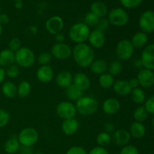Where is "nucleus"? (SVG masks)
<instances>
[{
	"label": "nucleus",
	"mask_w": 154,
	"mask_h": 154,
	"mask_svg": "<svg viewBox=\"0 0 154 154\" xmlns=\"http://www.w3.org/2000/svg\"><path fill=\"white\" fill-rule=\"evenodd\" d=\"M88 153L84 147L81 146H73L68 149L66 154H87Z\"/></svg>",
	"instance_id": "c03bdc74"
},
{
	"label": "nucleus",
	"mask_w": 154,
	"mask_h": 154,
	"mask_svg": "<svg viewBox=\"0 0 154 154\" xmlns=\"http://www.w3.org/2000/svg\"><path fill=\"white\" fill-rule=\"evenodd\" d=\"M20 148V144L18 141L17 138H10L6 141L4 144V150L8 154H14L18 153Z\"/></svg>",
	"instance_id": "cd10ccee"
},
{
	"label": "nucleus",
	"mask_w": 154,
	"mask_h": 154,
	"mask_svg": "<svg viewBox=\"0 0 154 154\" xmlns=\"http://www.w3.org/2000/svg\"><path fill=\"white\" fill-rule=\"evenodd\" d=\"M87 154H109V153L105 147L97 146L92 148Z\"/></svg>",
	"instance_id": "49530a36"
},
{
	"label": "nucleus",
	"mask_w": 154,
	"mask_h": 154,
	"mask_svg": "<svg viewBox=\"0 0 154 154\" xmlns=\"http://www.w3.org/2000/svg\"><path fill=\"white\" fill-rule=\"evenodd\" d=\"M13 1H14V2H18V1H22V0H13Z\"/></svg>",
	"instance_id": "052dcab7"
},
{
	"label": "nucleus",
	"mask_w": 154,
	"mask_h": 154,
	"mask_svg": "<svg viewBox=\"0 0 154 154\" xmlns=\"http://www.w3.org/2000/svg\"><path fill=\"white\" fill-rule=\"evenodd\" d=\"M100 18L98 17L97 16L94 14L89 12L84 17V23L89 27L90 26H95L97 25L98 22H99Z\"/></svg>",
	"instance_id": "4c0bfd02"
},
{
	"label": "nucleus",
	"mask_w": 154,
	"mask_h": 154,
	"mask_svg": "<svg viewBox=\"0 0 154 154\" xmlns=\"http://www.w3.org/2000/svg\"><path fill=\"white\" fill-rule=\"evenodd\" d=\"M131 99H132V102L138 105H141V104L144 103L146 100V95L144 90L141 88H135L132 90L130 93Z\"/></svg>",
	"instance_id": "2f4dec72"
},
{
	"label": "nucleus",
	"mask_w": 154,
	"mask_h": 154,
	"mask_svg": "<svg viewBox=\"0 0 154 154\" xmlns=\"http://www.w3.org/2000/svg\"><path fill=\"white\" fill-rule=\"evenodd\" d=\"M14 7L16 8L17 9H21V8H23V4L22 1L15 2Z\"/></svg>",
	"instance_id": "6e6d98bb"
},
{
	"label": "nucleus",
	"mask_w": 154,
	"mask_h": 154,
	"mask_svg": "<svg viewBox=\"0 0 154 154\" xmlns=\"http://www.w3.org/2000/svg\"><path fill=\"white\" fill-rule=\"evenodd\" d=\"M114 144L120 147L127 145L131 140V135L129 131L126 129H117L115 130L111 135Z\"/></svg>",
	"instance_id": "f3484780"
},
{
	"label": "nucleus",
	"mask_w": 154,
	"mask_h": 154,
	"mask_svg": "<svg viewBox=\"0 0 154 154\" xmlns=\"http://www.w3.org/2000/svg\"><path fill=\"white\" fill-rule=\"evenodd\" d=\"M20 48H22V42L18 38H13L8 42V49L13 52H16Z\"/></svg>",
	"instance_id": "ea45409f"
},
{
	"label": "nucleus",
	"mask_w": 154,
	"mask_h": 154,
	"mask_svg": "<svg viewBox=\"0 0 154 154\" xmlns=\"http://www.w3.org/2000/svg\"><path fill=\"white\" fill-rule=\"evenodd\" d=\"M129 133L135 138H142L146 135V128L142 123L135 121L130 125Z\"/></svg>",
	"instance_id": "393cba45"
},
{
	"label": "nucleus",
	"mask_w": 154,
	"mask_h": 154,
	"mask_svg": "<svg viewBox=\"0 0 154 154\" xmlns=\"http://www.w3.org/2000/svg\"><path fill=\"white\" fill-rule=\"evenodd\" d=\"M5 70V75L10 78H16L20 74V67L17 64H13L11 66H8L6 68Z\"/></svg>",
	"instance_id": "e433bc0d"
},
{
	"label": "nucleus",
	"mask_w": 154,
	"mask_h": 154,
	"mask_svg": "<svg viewBox=\"0 0 154 154\" xmlns=\"http://www.w3.org/2000/svg\"><path fill=\"white\" fill-rule=\"evenodd\" d=\"M109 25L110 23L109 22H108V19H105V18H100L99 22H98L97 25H96V29L104 32V31L108 28Z\"/></svg>",
	"instance_id": "a18cd8bd"
},
{
	"label": "nucleus",
	"mask_w": 154,
	"mask_h": 154,
	"mask_svg": "<svg viewBox=\"0 0 154 154\" xmlns=\"http://www.w3.org/2000/svg\"><path fill=\"white\" fill-rule=\"evenodd\" d=\"M108 20L111 25L114 26H124L129 23V14L124 9L115 8L108 13Z\"/></svg>",
	"instance_id": "0eeeda50"
},
{
	"label": "nucleus",
	"mask_w": 154,
	"mask_h": 154,
	"mask_svg": "<svg viewBox=\"0 0 154 154\" xmlns=\"http://www.w3.org/2000/svg\"><path fill=\"white\" fill-rule=\"evenodd\" d=\"M120 154H139V151L135 146L127 144L120 150Z\"/></svg>",
	"instance_id": "79ce46f5"
},
{
	"label": "nucleus",
	"mask_w": 154,
	"mask_h": 154,
	"mask_svg": "<svg viewBox=\"0 0 154 154\" xmlns=\"http://www.w3.org/2000/svg\"><path fill=\"white\" fill-rule=\"evenodd\" d=\"M139 85L144 89L151 88L154 86V73L153 71L147 69L140 70L137 76Z\"/></svg>",
	"instance_id": "ddd939ff"
},
{
	"label": "nucleus",
	"mask_w": 154,
	"mask_h": 154,
	"mask_svg": "<svg viewBox=\"0 0 154 154\" xmlns=\"http://www.w3.org/2000/svg\"><path fill=\"white\" fill-rule=\"evenodd\" d=\"M5 77V69H3V68L0 67V84L4 82Z\"/></svg>",
	"instance_id": "864d4df0"
},
{
	"label": "nucleus",
	"mask_w": 154,
	"mask_h": 154,
	"mask_svg": "<svg viewBox=\"0 0 154 154\" xmlns=\"http://www.w3.org/2000/svg\"><path fill=\"white\" fill-rule=\"evenodd\" d=\"M77 112L81 116H92L99 109V102L91 96H84L75 102Z\"/></svg>",
	"instance_id": "f03ea898"
},
{
	"label": "nucleus",
	"mask_w": 154,
	"mask_h": 154,
	"mask_svg": "<svg viewBox=\"0 0 154 154\" xmlns=\"http://www.w3.org/2000/svg\"><path fill=\"white\" fill-rule=\"evenodd\" d=\"M19 154H34L33 149L32 147H25V146H20L19 151Z\"/></svg>",
	"instance_id": "09e8293b"
},
{
	"label": "nucleus",
	"mask_w": 154,
	"mask_h": 154,
	"mask_svg": "<svg viewBox=\"0 0 154 154\" xmlns=\"http://www.w3.org/2000/svg\"><path fill=\"white\" fill-rule=\"evenodd\" d=\"M66 95L69 101H78L83 96V92L77 88L73 84L66 89Z\"/></svg>",
	"instance_id": "c756f323"
},
{
	"label": "nucleus",
	"mask_w": 154,
	"mask_h": 154,
	"mask_svg": "<svg viewBox=\"0 0 154 154\" xmlns=\"http://www.w3.org/2000/svg\"><path fill=\"white\" fill-rule=\"evenodd\" d=\"M35 55L33 51L27 47H22L15 52V64L19 67L28 69L34 66Z\"/></svg>",
	"instance_id": "20e7f679"
},
{
	"label": "nucleus",
	"mask_w": 154,
	"mask_h": 154,
	"mask_svg": "<svg viewBox=\"0 0 154 154\" xmlns=\"http://www.w3.org/2000/svg\"><path fill=\"white\" fill-rule=\"evenodd\" d=\"M129 84L132 90L135 88H138V86H139V83H138V79H137V78H131V79L129 81Z\"/></svg>",
	"instance_id": "603ef678"
},
{
	"label": "nucleus",
	"mask_w": 154,
	"mask_h": 154,
	"mask_svg": "<svg viewBox=\"0 0 154 154\" xmlns=\"http://www.w3.org/2000/svg\"><path fill=\"white\" fill-rule=\"evenodd\" d=\"M135 48L129 39H122L116 45L115 54L120 61H127L134 55Z\"/></svg>",
	"instance_id": "423d86ee"
},
{
	"label": "nucleus",
	"mask_w": 154,
	"mask_h": 154,
	"mask_svg": "<svg viewBox=\"0 0 154 154\" xmlns=\"http://www.w3.org/2000/svg\"><path fill=\"white\" fill-rule=\"evenodd\" d=\"M102 111L106 115H116L121 109V104L115 98H108L102 103Z\"/></svg>",
	"instance_id": "2eb2a0df"
},
{
	"label": "nucleus",
	"mask_w": 154,
	"mask_h": 154,
	"mask_svg": "<svg viewBox=\"0 0 154 154\" xmlns=\"http://www.w3.org/2000/svg\"><path fill=\"white\" fill-rule=\"evenodd\" d=\"M29 29V32L32 35H36L38 33V27L35 25L30 26Z\"/></svg>",
	"instance_id": "5fc2aeb1"
},
{
	"label": "nucleus",
	"mask_w": 154,
	"mask_h": 154,
	"mask_svg": "<svg viewBox=\"0 0 154 154\" xmlns=\"http://www.w3.org/2000/svg\"><path fill=\"white\" fill-rule=\"evenodd\" d=\"M87 42H89V45L93 50H98L103 48L104 45H105L106 38H105V34H104L103 32L96 29L90 32Z\"/></svg>",
	"instance_id": "f8f14e48"
},
{
	"label": "nucleus",
	"mask_w": 154,
	"mask_h": 154,
	"mask_svg": "<svg viewBox=\"0 0 154 154\" xmlns=\"http://www.w3.org/2000/svg\"><path fill=\"white\" fill-rule=\"evenodd\" d=\"M54 77V72L53 68L49 65L41 66L36 71V78L41 83L47 84L51 82Z\"/></svg>",
	"instance_id": "dca6fc26"
},
{
	"label": "nucleus",
	"mask_w": 154,
	"mask_h": 154,
	"mask_svg": "<svg viewBox=\"0 0 154 154\" xmlns=\"http://www.w3.org/2000/svg\"><path fill=\"white\" fill-rule=\"evenodd\" d=\"M108 64L105 60L102 59H98L94 60V61L90 65V71L95 75H101L102 74L105 73L108 71Z\"/></svg>",
	"instance_id": "5701e85b"
},
{
	"label": "nucleus",
	"mask_w": 154,
	"mask_h": 154,
	"mask_svg": "<svg viewBox=\"0 0 154 154\" xmlns=\"http://www.w3.org/2000/svg\"><path fill=\"white\" fill-rule=\"evenodd\" d=\"M139 26L143 32L151 33L154 32V12L146 11L141 15L139 19Z\"/></svg>",
	"instance_id": "9b49d317"
},
{
	"label": "nucleus",
	"mask_w": 154,
	"mask_h": 154,
	"mask_svg": "<svg viewBox=\"0 0 154 154\" xmlns=\"http://www.w3.org/2000/svg\"><path fill=\"white\" fill-rule=\"evenodd\" d=\"M72 57L79 67L90 68L95 60L94 50L87 43L78 44L72 48Z\"/></svg>",
	"instance_id": "f257e3e1"
},
{
	"label": "nucleus",
	"mask_w": 154,
	"mask_h": 154,
	"mask_svg": "<svg viewBox=\"0 0 154 154\" xmlns=\"http://www.w3.org/2000/svg\"><path fill=\"white\" fill-rule=\"evenodd\" d=\"M120 3L126 8H135L141 4L143 0H120Z\"/></svg>",
	"instance_id": "a19ab883"
},
{
	"label": "nucleus",
	"mask_w": 154,
	"mask_h": 154,
	"mask_svg": "<svg viewBox=\"0 0 154 154\" xmlns=\"http://www.w3.org/2000/svg\"><path fill=\"white\" fill-rule=\"evenodd\" d=\"M114 77L110 75L108 72L99 75V84L102 88L108 90V89L111 88L114 84Z\"/></svg>",
	"instance_id": "c85d7f7f"
},
{
	"label": "nucleus",
	"mask_w": 154,
	"mask_h": 154,
	"mask_svg": "<svg viewBox=\"0 0 154 154\" xmlns=\"http://www.w3.org/2000/svg\"><path fill=\"white\" fill-rule=\"evenodd\" d=\"M55 81L59 87L66 89L72 84L73 75L69 71H62L57 75Z\"/></svg>",
	"instance_id": "412c9836"
},
{
	"label": "nucleus",
	"mask_w": 154,
	"mask_h": 154,
	"mask_svg": "<svg viewBox=\"0 0 154 154\" xmlns=\"http://www.w3.org/2000/svg\"><path fill=\"white\" fill-rule=\"evenodd\" d=\"M17 139L20 146L32 147L38 141L39 134L34 128L26 127L20 131Z\"/></svg>",
	"instance_id": "39448f33"
},
{
	"label": "nucleus",
	"mask_w": 154,
	"mask_h": 154,
	"mask_svg": "<svg viewBox=\"0 0 154 154\" xmlns=\"http://www.w3.org/2000/svg\"><path fill=\"white\" fill-rule=\"evenodd\" d=\"M52 58L53 57L51 55V52L44 51V52L39 54V55L38 56L37 61L41 66H47V65H49V63L52 60Z\"/></svg>",
	"instance_id": "c9c22d12"
},
{
	"label": "nucleus",
	"mask_w": 154,
	"mask_h": 154,
	"mask_svg": "<svg viewBox=\"0 0 154 154\" xmlns=\"http://www.w3.org/2000/svg\"><path fill=\"white\" fill-rule=\"evenodd\" d=\"M63 26H64L63 20L60 16L51 17L45 23V28L47 31L53 35L61 32Z\"/></svg>",
	"instance_id": "4468645a"
},
{
	"label": "nucleus",
	"mask_w": 154,
	"mask_h": 154,
	"mask_svg": "<svg viewBox=\"0 0 154 154\" xmlns=\"http://www.w3.org/2000/svg\"><path fill=\"white\" fill-rule=\"evenodd\" d=\"M10 114L7 111L0 108V129L5 127L10 121Z\"/></svg>",
	"instance_id": "58836bf2"
},
{
	"label": "nucleus",
	"mask_w": 154,
	"mask_h": 154,
	"mask_svg": "<svg viewBox=\"0 0 154 154\" xmlns=\"http://www.w3.org/2000/svg\"><path fill=\"white\" fill-rule=\"evenodd\" d=\"M140 61L144 69L154 70V44L147 45L144 48Z\"/></svg>",
	"instance_id": "9d476101"
},
{
	"label": "nucleus",
	"mask_w": 154,
	"mask_h": 154,
	"mask_svg": "<svg viewBox=\"0 0 154 154\" xmlns=\"http://www.w3.org/2000/svg\"><path fill=\"white\" fill-rule=\"evenodd\" d=\"M115 130V126H114V123L108 122V123H105V125H104V132H107V133H114V132Z\"/></svg>",
	"instance_id": "de8ad7c7"
},
{
	"label": "nucleus",
	"mask_w": 154,
	"mask_h": 154,
	"mask_svg": "<svg viewBox=\"0 0 154 154\" xmlns=\"http://www.w3.org/2000/svg\"><path fill=\"white\" fill-rule=\"evenodd\" d=\"M51 54L58 60H67L72 57V48L66 43H56L53 45Z\"/></svg>",
	"instance_id": "1a4fd4ad"
},
{
	"label": "nucleus",
	"mask_w": 154,
	"mask_h": 154,
	"mask_svg": "<svg viewBox=\"0 0 154 154\" xmlns=\"http://www.w3.org/2000/svg\"><path fill=\"white\" fill-rule=\"evenodd\" d=\"M2 32H3V26L2 25L0 24V36H1L2 34Z\"/></svg>",
	"instance_id": "4d7b16f0"
},
{
	"label": "nucleus",
	"mask_w": 154,
	"mask_h": 154,
	"mask_svg": "<svg viewBox=\"0 0 154 154\" xmlns=\"http://www.w3.org/2000/svg\"><path fill=\"white\" fill-rule=\"evenodd\" d=\"M72 84L84 93L87 91L91 86V81L90 78L83 72H78L73 76Z\"/></svg>",
	"instance_id": "a211bd4d"
},
{
	"label": "nucleus",
	"mask_w": 154,
	"mask_h": 154,
	"mask_svg": "<svg viewBox=\"0 0 154 154\" xmlns=\"http://www.w3.org/2000/svg\"><path fill=\"white\" fill-rule=\"evenodd\" d=\"M2 93L5 97L13 99L17 94V87L12 81H5L2 86Z\"/></svg>",
	"instance_id": "a878e982"
},
{
	"label": "nucleus",
	"mask_w": 154,
	"mask_h": 154,
	"mask_svg": "<svg viewBox=\"0 0 154 154\" xmlns=\"http://www.w3.org/2000/svg\"><path fill=\"white\" fill-rule=\"evenodd\" d=\"M15 63V53L11 50L4 49L0 51V67L7 68Z\"/></svg>",
	"instance_id": "4be33fe9"
},
{
	"label": "nucleus",
	"mask_w": 154,
	"mask_h": 154,
	"mask_svg": "<svg viewBox=\"0 0 154 154\" xmlns=\"http://www.w3.org/2000/svg\"><path fill=\"white\" fill-rule=\"evenodd\" d=\"M152 125H153V126L154 128V117L153 118V120H152Z\"/></svg>",
	"instance_id": "bf43d9fd"
},
{
	"label": "nucleus",
	"mask_w": 154,
	"mask_h": 154,
	"mask_svg": "<svg viewBox=\"0 0 154 154\" xmlns=\"http://www.w3.org/2000/svg\"><path fill=\"white\" fill-rule=\"evenodd\" d=\"M145 104H144V108L147 111V112L150 114H153L154 115V95L150 96V98L145 101Z\"/></svg>",
	"instance_id": "37998d69"
},
{
	"label": "nucleus",
	"mask_w": 154,
	"mask_h": 154,
	"mask_svg": "<svg viewBox=\"0 0 154 154\" xmlns=\"http://www.w3.org/2000/svg\"><path fill=\"white\" fill-rule=\"evenodd\" d=\"M123 70V65L120 60H113L108 64V71L110 75L113 77L118 76Z\"/></svg>",
	"instance_id": "473e14b6"
},
{
	"label": "nucleus",
	"mask_w": 154,
	"mask_h": 154,
	"mask_svg": "<svg viewBox=\"0 0 154 154\" xmlns=\"http://www.w3.org/2000/svg\"><path fill=\"white\" fill-rule=\"evenodd\" d=\"M149 113L144 108V106H139L134 111L133 117L135 121L143 123L147 119Z\"/></svg>",
	"instance_id": "f704fd0d"
},
{
	"label": "nucleus",
	"mask_w": 154,
	"mask_h": 154,
	"mask_svg": "<svg viewBox=\"0 0 154 154\" xmlns=\"http://www.w3.org/2000/svg\"><path fill=\"white\" fill-rule=\"evenodd\" d=\"M130 41L135 49V48L140 49L146 46L148 42V36H147V34L143 32L142 31L138 32L133 35Z\"/></svg>",
	"instance_id": "b1692460"
},
{
	"label": "nucleus",
	"mask_w": 154,
	"mask_h": 154,
	"mask_svg": "<svg viewBox=\"0 0 154 154\" xmlns=\"http://www.w3.org/2000/svg\"><path fill=\"white\" fill-rule=\"evenodd\" d=\"M90 12L99 18H104L108 14V8L102 2H95L90 6Z\"/></svg>",
	"instance_id": "bb28decb"
},
{
	"label": "nucleus",
	"mask_w": 154,
	"mask_h": 154,
	"mask_svg": "<svg viewBox=\"0 0 154 154\" xmlns=\"http://www.w3.org/2000/svg\"><path fill=\"white\" fill-rule=\"evenodd\" d=\"M90 32V27L84 23H77L69 29V37L76 45L86 43L88 40Z\"/></svg>",
	"instance_id": "7ed1b4c3"
},
{
	"label": "nucleus",
	"mask_w": 154,
	"mask_h": 154,
	"mask_svg": "<svg viewBox=\"0 0 154 154\" xmlns=\"http://www.w3.org/2000/svg\"><path fill=\"white\" fill-rule=\"evenodd\" d=\"M0 14H1V6H0Z\"/></svg>",
	"instance_id": "680f3d73"
},
{
	"label": "nucleus",
	"mask_w": 154,
	"mask_h": 154,
	"mask_svg": "<svg viewBox=\"0 0 154 154\" xmlns=\"http://www.w3.org/2000/svg\"><path fill=\"white\" fill-rule=\"evenodd\" d=\"M56 113L60 118L64 120L74 118L77 114L75 104L70 101H63L57 105Z\"/></svg>",
	"instance_id": "6e6552de"
},
{
	"label": "nucleus",
	"mask_w": 154,
	"mask_h": 154,
	"mask_svg": "<svg viewBox=\"0 0 154 154\" xmlns=\"http://www.w3.org/2000/svg\"><path fill=\"white\" fill-rule=\"evenodd\" d=\"M32 87L29 82L26 81H21L17 86V96L21 99H25L29 96Z\"/></svg>",
	"instance_id": "7c9ffc66"
},
{
	"label": "nucleus",
	"mask_w": 154,
	"mask_h": 154,
	"mask_svg": "<svg viewBox=\"0 0 154 154\" xmlns=\"http://www.w3.org/2000/svg\"><path fill=\"white\" fill-rule=\"evenodd\" d=\"M34 154H45V153H42V152H37V153H35Z\"/></svg>",
	"instance_id": "13d9d810"
},
{
	"label": "nucleus",
	"mask_w": 154,
	"mask_h": 154,
	"mask_svg": "<svg viewBox=\"0 0 154 154\" xmlns=\"http://www.w3.org/2000/svg\"><path fill=\"white\" fill-rule=\"evenodd\" d=\"M96 142L100 147H105L110 145L112 142V137L111 134H108L105 132H101L96 136Z\"/></svg>",
	"instance_id": "72a5a7b5"
},
{
	"label": "nucleus",
	"mask_w": 154,
	"mask_h": 154,
	"mask_svg": "<svg viewBox=\"0 0 154 154\" xmlns=\"http://www.w3.org/2000/svg\"><path fill=\"white\" fill-rule=\"evenodd\" d=\"M65 39H66V36L62 32L55 35V40L57 43H64Z\"/></svg>",
	"instance_id": "3c124183"
},
{
	"label": "nucleus",
	"mask_w": 154,
	"mask_h": 154,
	"mask_svg": "<svg viewBox=\"0 0 154 154\" xmlns=\"http://www.w3.org/2000/svg\"><path fill=\"white\" fill-rule=\"evenodd\" d=\"M10 22V18L6 14H0V24L1 25H7Z\"/></svg>",
	"instance_id": "8fccbe9b"
},
{
	"label": "nucleus",
	"mask_w": 154,
	"mask_h": 154,
	"mask_svg": "<svg viewBox=\"0 0 154 154\" xmlns=\"http://www.w3.org/2000/svg\"><path fill=\"white\" fill-rule=\"evenodd\" d=\"M112 87L116 94L120 96H129L132 90L129 84V81L123 79H119L114 81Z\"/></svg>",
	"instance_id": "aec40b11"
},
{
	"label": "nucleus",
	"mask_w": 154,
	"mask_h": 154,
	"mask_svg": "<svg viewBox=\"0 0 154 154\" xmlns=\"http://www.w3.org/2000/svg\"><path fill=\"white\" fill-rule=\"evenodd\" d=\"M80 123L75 117L64 120L62 123L61 129L63 134L66 135H73L79 129Z\"/></svg>",
	"instance_id": "6ab92c4d"
}]
</instances>
